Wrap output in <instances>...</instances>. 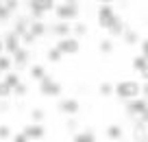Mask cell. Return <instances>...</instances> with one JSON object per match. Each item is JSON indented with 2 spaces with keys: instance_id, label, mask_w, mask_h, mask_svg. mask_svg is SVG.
I'll return each mask as SVG.
<instances>
[{
  "instance_id": "cell-18",
  "label": "cell",
  "mask_w": 148,
  "mask_h": 142,
  "mask_svg": "<svg viewBox=\"0 0 148 142\" xmlns=\"http://www.w3.org/2000/svg\"><path fill=\"white\" fill-rule=\"evenodd\" d=\"M122 39H124L126 46H135V44H139V42H142V37H139V33L135 31V28L126 26V31H124V35H122Z\"/></svg>"
},
{
  "instance_id": "cell-38",
  "label": "cell",
  "mask_w": 148,
  "mask_h": 142,
  "mask_svg": "<svg viewBox=\"0 0 148 142\" xmlns=\"http://www.w3.org/2000/svg\"><path fill=\"white\" fill-rule=\"evenodd\" d=\"M139 74H142V79H144V81H148V64L144 66V70H142Z\"/></svg>"
},
{
  "instance_id": "cell-21",
  "label": "cell",
  "mask_w": 148,
  "mask_h": 142,
  "mask_svg": "<svg viewBox=\"0 0 148 142\" xmlns=\"http://www.w3.org/2000/svg\"><path fill=\"white\" fill-rule=\"evenodd\" d=\"M113 92H116V83H109V81H102L100 85H98V94H100V96H111V94H113Z\"/></svg>"
},
{
  "instance_id": "cell-8",
  "label": "cell",
  "mask_w": 148,
  "mask_h": 142,
  "mask_svg": "<svg viewBox=\"0 0 148 142\" xmlns=\"http://www.w3.org/2000/svg\"><path fill=\"white\" fill-rule=\"evenodd\" d=\"M2 39H5V53H9V55H15V53L22 48V46H20L22 37H20L18 33H13V31H9L5 37H2Z\"/></svg>"
},
{
  "instance_id": "cell-37",
  "label": "cell",
  "mask_w": 148,
  "mask_h": 142,
  "mask_svg": "<svg viewBox=\"0 0 148 142\" xmlns=\"http://www.w3.org/2000/svg\"><path fill=\"white\" fill-rule=\"evenodd\" d=\"M142 96H144V98H148V81H144V83H142Z\"/></svg>"
},
{
  "instance_id": "cell-30",
  "label": "cell",
  "mask_w": 148,
  "mask_h": 142,
  "mask_svg": "<svg viewBox=\"0 0 148 142\" xmlns=\"http://www.w3.org/2000/svg\"><path fill=\"white\" fill-rule=\"evenodd\" d=\"M139 51H142V57L148 61V37H144V39L139 42Z\"/></svg>"
},
{
  "instance_id": "cell-4",
  "label": "cell",
  "mask_w": 148,
  "mask_h": 142,
  "mask_svg": "<svg viewBox=\"0 0 148 142\" xmlns=\"http://www.w3.org/2000/svg\"><path fill=\"white\" fill-rule=\"evenodd\" d=\"M118 18L116 9H113V5H100L98 7V13H96V20H98V26L105 28V31H109V26L113 24V20Z\"/></svg>"
},
{
  "instance_id": "cell-28",
  "label": "cell",
  "mask_w": 148,
  "mask_h": 142,
  "mask_svg": "<svg viewBox=\"0 0 148 142\" xmlns=\"http://www.w3.org/2000/svg\"><path fill=\"white\" fill-rule=\"evenodd\" d=\"M11 94H13V90H11V87L7 85L5 81H0V101H7Z\"/></svg>"
},
{
  "instance_id": "cell-40",
  "label": "cell",
  "mask_w": 148,
  "mask_h": 142,
  "mask_svg": "<svg viewBox=\"0 0 148 142\" xmlns=\"http://www.w3.org/2000/svg\"><path fill=\"white\" fill-rule=\"evenodd\" d=\"M2 53H5V39L0 37V57H2Z\"/></svg>"
},
{
  "instance_id": "cell-20",
  "label": "cell",
  "mask_w": 148,
  "mask_h": 142,
  "mask_svg": "<svg viewBox=\"0 0 148 142\" xmlns=\"http://www.w3.org/2000/svg\"><path fill=\"white\" fill-rule=\"evenodd\" d=\"M44 118H46V112L42 107H33L31 109V123L33 125H44Z\"/></svg>"
},
{
  "instance_id": "cell-15",
  "label": "cell",
  "mask_w": 148,
  "mask_h": 142,
  "mask_svg": "<svg viewBox=\"0 0 148 142\" xmlns=\"http://www.w3.org/2000/svg\"><path fill=\"white\" fill-rule=\"evenodd\" d=\"M46 33H48V26H46V22H42V20H31V35L35 37V39L44 37Z\"/></svg>"
},
{
  "instance_id": "cell-23",
  "label": "cell",
  "mask_w": 148,
  "mask_h": 142,
  "mask_svg": "<svg viewBox=\"0 0 148 142\" xmlns=\"http://www.w3.org/2000/svg\"><path fill=\"white\" fill-rule=\"evenodd\" d=\"M2 81H5L7 85L11 87V90H15V87L20 85V77H18V72H13V70H11V72H7V74H5V79H2Z\"/></svg>"
},
{
  "instance_id": "cell-9",
  "label": "cell",
  "mask_w": 148,
  "mask_h": 142,
  "mask_svg": "<svg viewBox=\"0 0 148 142\" xmlns=\"http://www.w3.org/2000/svg\"><path fill=\"white\" fill-rule=\"evenodd\" d=\"M22 133L28 138V140H42V138L46 136V127H44V125H33V123H28L26 127H22Z\"/></svg>"
},
{
  "instance_id": "cell-27",
  "label": "cell",
  "mask_w": 148,
  "mask_h": 142,
  "mask_svg": "<svg viewBox=\"0 0 148 142\" xmlns=\"http://www.w3.org/2000/svg\"><path fill=\"white\" fill-rule=\"evenodd\" d=\"M146 64H148V61L144 59L142 55H137V57H133V61H131V68H133V70H137V72H142Z\"/></svg>"
},
{
  "instance_id": "cell-7",
  "label": "cell",
  "mask_w": 148,
  "mask_h": 142,
  "mask_svg": "<svg viewBox=\"0 0 148 142\" xmlns=\"http://www.w3.org/2000/svg\"><path fill=\"white\" fill-rule=\"evenodd\" d=\"M57 51L61 55H76L81 51V42L76 37H65V39H57Z\"/></svg>"
},
{
  "instance_id": "cell-14",
  "label": "cell",
  "mask_w": 148,
  "mask_h": 142,
  "mask_svg": "<svg viewBox=\"0 0 148 142\" xmlns=\"http://www.w3.org/2000/svg\"><path fill=\"white\" fill-rule=\"evenodd\" d=\"M105 136L109 138L111 142H120L122 138H124V129H122L120 125H116V123H111L109 127L105 129Z\"/></svg>"
},
{
  "instance_id": "cell-22",
  "label": "cell",
  "mask_w": 148,
  "mask_h": 142,
  "mask_svg": "<svg viewBox=\"0 0 148 142\" xmlns=\"http://www.w3.org/2000/svg\"><path fill=\"white\" fill-rule=\"evenodd\" d=\"M98 51H100L102 55H111V53H113V39H111V37H105V39H100V44H98Z\"/></svg>"
},
{
  "instance_id": "cell-26",
  "label": "cell",
  "mask_w": 148,
  "mask_h": 142,
  "mask_svg": "<svg viewBox=\"0 0 148 142\" xmlns=\"http://www.w3.org/2000/svg\"><path fill=\"white\" fill-rule=\"evenodd\" d=\"M11 68H13V59L2 55V57H0V72L7 74V72H11Z\"/></svg>"
},
{
  "instance_id": "cell-31",
  "label": "cell",
  "mask_w": 148,
  "mask_h": 142,
  "mask_svg": "<svg viewBox=\"0 0 148 142\" xmlns=\"http://www.w3.org/2000/svg\"><path fill=\"white\" fill-rule=\"evenodd\" d=\"M11 18V13L7 11V7H5V2H0V22H7V20Z\"/></svg>"
},
{
  "instance_id": "cell-17",
  "label": "cell",
  "mask_w": 148,
  "mask_h": 142,
  "mask_svg": "<svg viewBox=\"0 0 148 142\" xmlns=\"http://www.w3.org/2000/svg\"><path fill=\"white\" fill-rule=\"evenodd\" d=\"M72 142H96V133L92 129H83V131H76L72 136Z\"/></svg>"
},
{
  "instance_id": "cell-3",
  "label": "cell",
  "mask_w": 148,
  "mask_h": 142,
  "mask_svg": "<svg viewBox=\"0 0 148 142\" xmlns=\"http://www.w3.org/2000/svg\"><path fill=\"white\" fill-rule=\"evenodd\" d=\"M26 5H28V13L33 15V20H42L46 13L55 11L57 2L55 0H31V2H26Z\"/></svg>"
},
{
  "instance_id": "cell-29",
  "label": "cell",
  "mask_w": 148,
  "mask_h": 142,
  "mask_svg": "<svg viewBox=\"0 0 148 142\" xmlns=\"http://www.w3.org/2000/svg\"><path fill=\"white\" fill-rule=\"evenodd\" d=\"M9 138H13L11 127L9 125H0V140H9Z\"/></svg>"
},
{
  "instance_id": "cell-5",
  "label": "cell",
  "mask_w": 148,
  "mask_h": 142,
  "mask_svg": "<svg viewBox=\"0 0 148 142\" xmlns=\"http://www.w3.org/2000/svg\"><path fill=\"white\" fill-rule=\"evenodd\" d=\"M124 109H126V114H129L131 118L139 120V118L144 116V112L148 109V101H146L144 96L133 98V101H126V103H124Z\"/></svg>"
},
{
  "instance_id": "cell-10",
  "label": "cell",
  "mask_w": 148,
  "mask_h": 142,
  "mask_svg": "<svg viewBox=\"0 0 148 142\" xmlns=\"http://www.w3.org/2000/svg\"><path fill=\"white\" fill-rule=\"evenodd\" d=\"M59 109L63 112L65 116H76L81 109V103L76 98H61L59 101Z\"/></svg>"
},
{
  "instance_id": "cell-12",
  "label": "cell",
  "mask_w": 148,
  "mask_h": 142,
  "mask_svg": "<svg viewBox=\"0 0 148 142\" xmlns=\"http://www.w3.org/2000/svg\"><path fill=\"white\" fill-rule=\"evenodd\" d=\"M50 31L55 33L59 39H65V37H72V24L70 22H55L50 26Z\"/></svg>"
},
{
  "instance_id": "cell-11",
  "label": "cell",
  "mask_w": 148,
  "mask_h": 142,
  "mask_svg": "<svg viewBox=\"0 0 148 142\" xmlns=\"http://www.w3.org/2000/svg\"><path fill=\"white\" fill-rule=\"evenodd\" d=\"M133 142H148V125H144L142 120L133 123Z\"/></svg>"
},
{
  "instance_id": "cell-33",
  "label": "cell",
  "mask_w": 148,
  "mask_h": 142,
  "mask_svg": "<svg viewBox=\"0 0 148 142\" xmlns=\"http://www.w3.org/2000/svg\"><path fill=\"white\" fill-rule=\"evenodd\" d=\"M13 94L15 96H24V94H26V83H20V85L13 90Z\"/></svg>"
},
{
  "instance_id": "cell-19",
  "label": "cell",
  "mask_w": 148,
  "mask_h": 142,
  "mask_svg": "<svg viewBox=\"0 0 148 142\" xmlns=\"http://www.w3.org/2000/svg\"><path fill=\"white\" fill-rule=\"evenodd\" d=\"M28 74H31V79H35V81H42V79L46 77V68H44L42 64H33L31 68H28Z\"/></svg>"
},
{
  "instance_id": "cell-6",
  "label": "cell",
  "mask_w": 148,
  "mask_h": 142,
  "mask_svg": "<svg viewBox=\"0 0 148 142\" xmlns=\"http://www.w3.org/2000/svg\"><path fill=\"white\" fill-rule=\"evenodd\" d=\"M39 92H42L44 96H59L61 94V83L55 81L50 74H46V77L39 81Z\"/></svg>"
},
{
  "instance_id": "cell-39",
  "label": "cell",
  "mask_w": 148,
  "mask_h": 142,
  "mask_svg": "<svg viewBox=\"0 0 148 142\" xmlns=\"http://www.w3.org/2000/svg\"><path fill=\"white\" fill-rule=\"evenodd\" d=\"M139 120H142V123H144V125H148V109H146V112H144V116H142V118H139Z\"/></svg>"
},
{
  "instance_id": "cell-41",
  "label": "cell",
  "mask_w": 148,
  "mask_h": 142,
  "mask_svg": "<svg viewBox=\"0 0 148 142\" xmlns=\"http://www.w3.org/2000/svg\"><path fill=\"white\" fill-rule=\"evenodd\" d=\"M146 101H148V98H146Z\"/></svg>"
},
{
  "instance_id": "cell-16",
  "label": "cell",
  "mask_w": 148,
  "mask_h": 142,
  "mask_svg": "<svg viewBox=\"0 0 148 142\" xmlns=\"http://www.w3.org/2000/svg\"><path fill=\"white\" fill-rule=\"evenodd\" d=\"M11 59H13V66H15L18 70L26 68V66H28V51H26V48H20V51L15 53Z\"/></svg>"
},
{
  "instance_id": "cell-24",
  "label": "cell",
  "mask_w": 148,
  "mask_h": 142,
  "mask_svg": "<svg viewBox=\"0 0 148 142\" xmlns=\"http://www.w3.org/2000/svg\"><path fill=\"white\" fill-rule=\"evenodd\" d=\"M87 31H89V28H87V24H85V22H76V24L72 26V37H76V39H79V37L87 35Z\"/></svg>"
},
{
  "instance_id": "cell-1",
  "label": "cell",
  "mask_w": 148,
  "mask_h": 142,
  "mask_svg": "<svg viewBox=\"0 0 148 142\" xmlns=\"http://www.w3.org/2000/svg\"><path fill=\"white\" fill-rule=\"evenodd\" d=\"M118 98L122 101H133V98L142 96V83H137L135 79H124V81H118L116 83V92H113Z\"/></svg>"
},
{
  "instance_id": "cell-25",
  "label": "cell",
  "mask_w": 148,
  "mask_h": 142,
  "mask_svg": "<svg viewBox=\"0 0 148 142\" xmlns=\"http://www.w3.org/2000/svg\"><path fill=\"white\" fill-rule=\"evenodd\" d=\"M46 57H48V61H50V64H59L63 55L57 51V46H52V48H48V51H46Z\"/></svg>"
},
{
  "instance_id": "cell-36",
  "label": "cell",
  "mask_w": 148,
  "mask_h": 142,
  "mask_svg": "<svg viewBox=\"0 0 148 142\" xmlns=\"http://www.w3.org/2000/svg\"><path fill=\"white\" fill-rule=\"evenodd\" d=\"M65 129H68V131H74V129H76V120H74V118H70L68 123H65Z\"/></svg>"
},
{
  "instance_id": "cell-35",
  "label": "cell",
  "mask_w": 148,
  "mask_h": 142,
  "mask_svg": "<svg viewBox=\"0 0 148 142\" xmlns=\"http://www.w3.org/2000/svg\"><path fill=\"white\" fill-rule=\"evenodd\" d=\"M22 42H24V44H26V46H31V44H33V42H35V37H33V35H31V31H28V33H26V35H22Z\"/></svg>"
},
{
  "instance_id": "cell-34",
  "label": "cell",
  "mask_w": 148,
  "mask_h": 142,
  "mask_svg": "<svg viewBox=\"0 0 148 142\" xmlns=\"http://www.w3.org/2000/svg\"><path fill=\"white\" fill-rule=\"evenodd\" d=\"M11 140H13V142H31L22 131H20V133H13V138H11Z\"/></svg>"
},
{
  "instance_id": "cell-2",
  "label": "cell",
  "mask_w": 148,
  "mask_h": 142,
  "mask_svg": "<svg viewBox=\"0 0 148 142\" xmlns=\"http://www.w3.org/2000/svg\"><path fill=\"white\" fill-rule=\"evenodd\" d=\"M79 2H57L55 7V15L57 22H70V20L79 18Z\"/></svg>"
},
{
  "instance_id": "cell-32",
  "label": "cell",
  "mask_w": 148,
  "mask_h": 142,
  "mask_svg": "<svg viewBox=\"0 0 148 142\" xmlns=\"http://www.w3.org/2000/svg\"><path fill=\"white\" fill-rule=\"evenodd\" d=\"M18 5H20L18 0H7V2H5V7H7V11H9V13H13V11L18 9Z\"/></svg>"
},
{
  "instance_id": "cell-13",
  "label": "cell",
  "mask_w": 148,
  "mask_h": 142,
  "mask_svg": "<svg viewBox=\"0 0 148 142\" xmlns=\"http://www.w3.org/2000/svg\"><path fill=\"white\" fill-rule=\"evenodd\" d=\"M124 31H126V22L118 15V18L113 20V24L109 26V31H107V33H109V37L113 39V37H122V35H124Z\"/></svg>"
}]
</instances>
